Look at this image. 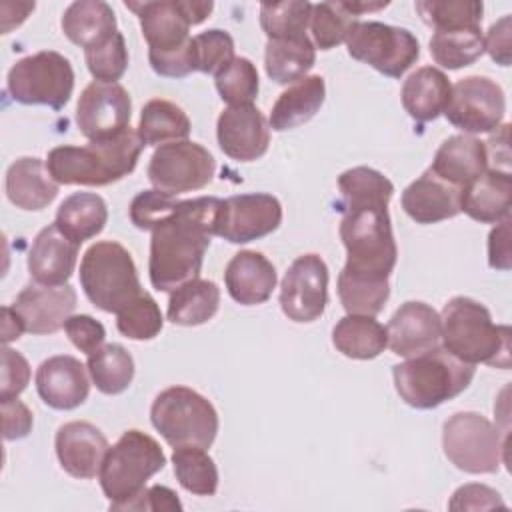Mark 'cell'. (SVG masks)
I'll return each mask as SVG.
<instances>
[{
  "instance_id": "d4e9b609",
  "label": "cell",
  "mask_w": 512,
  "mask_h": 512,
  "mask_svg": "<svg viewBox=\"0 0 512 512\" xmlns=\"http://www.w3.org/2000/svg\"><path fill=\"white\" fill-rule=\"evenodd\" d=\"M276 280L274 264L254 250H240L224 270L226 290L242 306L264 304L272 296Z\"/></svg>"
},
{
  "instance_id": "bcb514c9",
  "label": "cell",
  "mask_w": 512,
  "mask_h": 512,
  "mask_svg": "<svg viewBox=\"0 0 512 512\" xmlns=\"http://www.w3.org/2000/svg\"><path fill=\"white\" fill-rule=\"evenodd\" d=\"M258 70L242 56H236L224 70L216 74V90L224 102L230 106L252 104L258 96Z\"/></svg>"
},
{
  "instance_id": "44dd1931",
  "label": "cell",
  "mask_w": 512,
  "mask_h": 512,
  "mask_svg": "<svg viewBox=\"0 0 512 512\" xmlns=\"http://www.w3.org/2000/svg\"><path fill=\"white\" fill-rule=\"evenodd\" d=\"M36 390L46 406L54 410H74L90 392L86 368L74 356H52L36 370Z\"/></svg>"
},
{
  "instance_id": "6f0895ef",
  "label": "cell",
  "mask_w": 512,
  "mask_h": 512,
  "mask_svg": "<svg viewBox=\"0 0 512 512\" xmlns=\"http://www.w3.org/2000/svg\"><path fill=\"white\" fill-rule=\"evenodd\" d=\"M488 264L496 270L512 268L510 252V216L498 222L488 236Z\"/></svg>"
},
{
  "instance_id": "603a6c76",
  "label": "cell",
  "mask_w": 512,
  "mask_h": 512,
  "mask_svg": "<svg viewBox=\"0 0 512 512\" xmlns=\"http://www.w3.org/2000/svg\"><path fill=\"white\" fill-rule=\"evenodd\" d=\"M460 196V188L438 178L428 168L402 192V208L416 224H436L462 212Z\"/></svg>"
},
{
  "instance_id": "7a4b0ae2",
  "label": "cell",
  "mask_w": 512,
  "mask_h": 512,
  "mask_svg": "<svg viewBox=\"0 0 512 512\" xmlns=\"http://www.w3.org/2000/svg\"><path fill=\"white\" fill-rule=\"evenodd\" d=\"M144 142L130 126L114 138L86 146H56L48 152L46 168L58 184L108 186L128 176L140 158Z\"/></svg>"
},
{
  "instance_id": "8fae6325",
  "label": "cell",
  "mask_w": 512,
  "mask_h": 512,
  "mask_svg": "<svg viewBox=\"0 0 512 512\" xmlns=\"http://www.w3.org/2000/svg\"><path fill=\"white\" fill-rule=\"evenodd\" d=\"M348 54L388 78H400L420 56L416 36L384 22L358 20L346 36Z\"/></svg>"
},
{
  "instance_id": "d6986e66",
  "label": "cell",
  "mask_w": 512,
  "mask_h": 512,
  "mask_svg": "<svg viewBox=\"0 0 512 512\" xmlns=\"http://www.w3.org/2000/svg\"><path fill=\"white\" fill-rule=\"evenodd\" d=\"M12 308L30 334H54L64 328L76 308V290L70 284H28L16 296Z\"/></svg>"
},
{
  "instance_id": "30bf717a",
  "label": "cell",
  "mask_w": 512,
  "mask_h": 512,
  "mask_svg": "<svg viewBox=\"0 0 512 512\" xmlns=\"http://www.w3.org/2000/svg\"><path fill=\"white\" fill-rule=\"evenodd\" d=\"M74 90V70L68 58L54 50H42L20 58L8 72L10 96L26 106L42 104L62 110Z\"/></svg>"
},
{
  "instance_id": "11a10c76",
  "label": "cell",
  "mask_w": 512,
  "mask_h": 512,
  "mask_svg": "<svg viewBox=\"0 0 512 512\" xmlns=\"http://www.w3.org/2000/svg\"><path fill=\"white\" fill-rule=\"evenodd\" d=\"M2 408V430L4 440H20L26 438L32 430V412L18 398L0 402Z\"/></svg>"
},
{
  "instance_id": "2e32d148",
  "label": "cell",
  "mask_w": 512,
  "mask_h": 512,
  "mask_svg": "<svg viewBox=\"0 0 512 512\" xmlns=\"http://www.w3.org/2000/svg\"><path fill=\"white\" fill-rule=\"evenodd\" d=\"M328 304V266L318 254L298 256L280 286V308L294 322H314Z\"/></svg>"
},
{
  "instance_id": "c3c4849f",
  "label": "cell",
  "mask_w": 512,
  "mask_h": 512,
  "mask_svg": "<svg viewBox=\"0 0 512 512\" xmlns=\"http://www.w3.org/2000/svg\"><path fill=\"white\" fill-rule=\"evenodd\" d=\"M86 66L98 82H116L128 68V50L124 36L116 32L106 42L84 50Z\"/></svg>"
},
{
  "instance_id": "ac0fdd59",
  "label": "cell",
  "mask_w": 512,
  "mask_h": 512,
  "mask_svg": "<svg viewBox=\"0 0 512 512\" xmlns=\"http://www.w3.org/2000/svg\"><path fill=\"white\" fill-rule=\"evenodd\" d=\"M220 150L232 160L252 162L266 154L270 144V122L254 104L228 106L216 124Z\"/></svg>"
},
{
  "instance_id": "74e56055",
  "label": "cell",
  "mask_w": 512,
  "mask_h": 512,
  "mask_svg": "<svg viewBox=\"0 0 512 512\" xmlns=\"http://www.w3.org/2000/svg\"><path fill=\"white\" fill-rule=\"evenodd\" d=\"M174 474L180 486L196 496H212L218 490V468L206 448L180 446L172 454Z\"/></svg>"
},
{
  "instance_id": "4316f807",
  "label": "cell",
  "mask_w": 512,
  "mask_h": 512,
  "mask_svg": "<svg viewBox=\"0 0 512 512\" xmlns=\"http://www.w3.org/2000/svg\"><path fill=\"white\" fill-rule=\"evenodd\" d=\"M488 168L486 144L468 134L446 138L434 154L430 170L456 188H464Z\"/></svg>"
},
{
  "instance_id": "836d02e7",
  "label": "cell",
  "mask_w": 512,
  "mask_h": 512,
  "mask_svg": "<svg viewBox=\"0 0 512 512\" xmlns=\"http://www.w3.org/2000/svg\"><path fill=\"white\" fill-rule=\"evenodd\" d=\"M220 306V288L212 280L194 278L174 292L168 300V320L178 326H198L208 322Z\"/></svg>"
},
{
  "instance_id": "7c38bea8",
  "label": "cell",
  "mask_w": 512,
  "mask_h": 512,
  "mask_svg": "<svg viewBox=\"0 0 512 512\" xmlns=\"http://www.w3.org/2000/svg\"><path fill=\"white\" fill-rule=\"evenodd\" d=\"M126 8L140 18L142 34L150 46L148 52H178L190 44L188 30L204 22L214 4L208 0H160V2H126Z\"/></svg>"
},
{
  "instance_id": "d590c367",
  "label": "cell",
  "mask_w": 512,
  "mask_h": 512,
  "mask_svg": "<svg viewBox=\"0 0 512 512\" xmlns=\"http://www.w3.org/2000/svg\"><path fill=\"white\" fill-rule=\"evenodd\" d=\"M190 134V118L170 100H150L144 104L138 124V136L144 146H158L186 140Z\"/></svg>"
},
{
  "instance_id": "f6af8a7d",
  "label": "cell",
  "mask_w": 512,
  "mask_h": 512,
  "mask_svg": "<svg viewBox=\"0 0 512 512\" xmlns=\"http://www.w3.org/2000/svg\"><path fill=\"white\" fill-rule=\"evenodd\" d=\"M162 324L164 318L160 306L148 292L136 296L116 314V326L120 334L130 340H152L160 334Z\"/></svg>"
},
{
  "instance_id": "5b68a950",
  "label": "cell",
  "mask_w": 512,
  "mask_h": 512,
  "mask_svg": "<svg viewBox=\"0 0 512 512\" xmlns=\"http://www.w3.org/2000/svg\"><path fill=\"white\" fill-rule=\"evenodd\" d=\"M474 364H466L444 346H434L392 368L398 396L412 408L430 410L464 392L474 378Z\"/></svg>"
},
{
  "instance_id": "b9f144b4",
  "label": "cell",
  "mask_w": 512,
  "mask_h": 512,
  "mask_svg": "<svg viewBox=\"0 0 512 512\" xmlns=\"http://www.w3.org/2000/svg\"><path fill=\"white\" fill-rule=\"evenodd\" d=\"M338 296L348 314L376 316L390 296V284L388 280H372L340 272Z\"/></svg>"
},
{
  "instance_id": "9c48e42d",
  "label": "cell",
  "mask_w": 512,
  "mask_h": 512,
  "mask_svg": "<svg viewBox=\"0 0 512 512\" xmlns=\"http://www.w3.org/2000/svg\"><path fill=\"white\" fill-rule=\"evenodd\" d=\"M442 446L446 458L468 474H494L506 462L500 430L478 412L450 416L442 428Z\"/></svg>"
},
{
  "instance_id": "f907efd6",
  "label": "cell",
  "mask_w": 512,
  "mask_h": 512,
  "mask_svg": "<svg viewBox=\"0 0 512 512\" xmlns=\"http://www.w3.org/2000/svg\"><path fill=\"white\" fill-rule=\"evenodd\" d=\"M30 382V366H28V360L4 346L2 350V382H0V402H6V400H12V398H18L20 392H24V388L28 386Z\"/></svg>"
},
{
  "instance_id": "7402d4cb",
  "label": "cell",
  "mask_w": 512,
  "mask_h": 512,
  "mask_svg": "<svg viewBox=\"0 0 512 512\" xmlns=\"http://www.w3.org/2000/svg\"><path fill=\"white\" fill-rule=\"evenodd\" d=\"M108 448L106 436L90 422H66L56 432V456L74 478L88 480L100 474Z\"/></svg>"
},
{
  "instance_id": "ab89813d",
  "label": "cell",
  "mask_w": 512,
  "mask_h": 512,
  "mask_svg": "<svg viewBox=\"0 0 512 512\" xmlns=\"http://www.w3.org/2000/svg\"><path fill=\"white\" fill-rule=\"evenodd\" d=\"M414 8L436 32L480 28L484 12L482 2L476 0H418Z\"/></svg>"
},
{
  "instance_id": "680465c9",
  "label": "cell",
  "mask_w": 512,
  "mask_h": 512,
  "mask_svg": "<svg viewBox=\"0 0 512 512\" xmlns=\"http://www.w3.org/2000/svg\"><path fill=\"white\" fill-rule=\"evenodd\" d=\"M24 330H26L24 322L20 320L16 310L12 306H4L2 308V340H4V344L18 340Z\"/></svg>"
},
{
  "instance_id": "f546056e",
  "label": "cell",
  "mask_w": 512,
  "mask_h": 512,
  "mask_svg": "<svg viewBox=\"0 0 512 512\" xmlns=\"http://www.w3.org/2000/svg\"><path fill=\"white\" fill-rule=\"evenodd\" d=\"M326 98L324 78L304 76L292 86H288L272 106L270 112V128L276 132L292 130L316 116Z\"/></svg>"
},
{
  "instance_id": "52a82bcc",
  "label": "cell",
  "mask_w": 512,
  "mask_h": 512,
  "mask_svg": "<svg viewBox=\"0 0 512 512\" xmlns=\"http://www.w3.org/2000/svg\"><path fill=\"white\" fill-rule=\"evenodd\" d=\"M80 286L96 308L114 314L144 292L130 252L112 240L96 242L84 252Z\"/></svg>"
},
{
  "instance_id": "484cf974",
  "label": "cell",
  "mask_w": 512,
  "mask_h": 512,
  "mask_svg": "<svg viewBox=\"0 0 512 512\" xmlns=\"http://www.w3.org/2000/svg\"><path fill=\"white\" fill-rule=\"evenodd\" d=\"M512 176L504 170L486 168L462 188L460 210L482 224H498L510 216Z\"/></svg>"
},
{
  "instance_id": "e575fe53",
  "label": "cell",
  "mask_w": 512,
  "mask_h": 512,
  "mask_svg": "<svg viewBox=\"0 0 512 512\" xmlns=\"http://www.w3.org/2000/svg\"><path fill=\"white\" fill-rule=\"evenodd\" d=\"M316 62V48L308 36L268 40L264 66L270 80L276 84H294L306 76Z\"/></svg>"
},
{
  "instance_id": "4fadbf2b",
  "label": "cell",
  "mask_w": 512,
  "mask_h": 512,
  "mask_svg": "<svg viewBox=\"0 0 512 512\" xmlns=\"http://www.w3.org/2000/svg\"><path fill=\"white\" fill-rule=\"evenodd\" d=\"M214 174V156L192 140L158 146L148 164V180L152 186L174 196L208 186Z\"/></svg>"
},
{
  "instance_id": "1f68e13d",
  "label": "cell",
  "mask_w": 512,
  "mask_h": 512,
  "mask_svg": "<svg viewBox=\"0 0 512 512\" xmlns=\"http://www.w3.org/2000/svg\"><path fill=\"white\" fill-rule=\"evenodd\" d=\"M108 220L106 202L92 192L70 194L56 212L54 224L76 244L100 234Z\"/></svg>"
},
{
  "instance_id": "6da1fadb",
  "label": "cell",
  "mask_w": 512,
  "mask_h": 512,
  "mask_svg": "<svg viewBox=\"0 0 512 512\" xmlns=\"http://www.w3.org/2000/svg\"><path fill=\"white\" fill-rule=\"evenodd\" d=\"M220 206L216 196L178 200L172 214L152 230L148 274L156 290L174 292L198 278Z\"/></svg>"
},
{
  "instance_id": "7bdbcfd3",
  "label": "cell",
  "mask_w": 512,
  "mask_h": 512,
  "mask_svg": "<svg viewBox=\"0 0 512 512\" xmlns=\"http://www.w3.org/2000/svg\"><path fill=\"white\" fill-rule=\"evenodd\" d=\"M358 20H360V16L352 14L344 2L312 4L310 30H312L314 46L320 50H330V48L346 42L350 28Z\"/></svg>"
},
{
  "instance_id": "ee69618b",
  "label": "cell",
  "mask_w": 512,
  "mask_h": 512,
  "mask_svg": "<svg viewBox=\"0 0 512 512\" xmlns=\"http://www.w3.org/2000/svg\"><path fill=\"white\" fill-rule=\"evenodd\" d=\"M338 188L342 194V204H388L394 194V184L382 172L368 166H356L342 172L338 176Z\"/></svg>"
},
{
  "instance_id": "7dc6e473",
  "label": "cell",
  "mask_w": 512,
  "mask_h": 512,
  "mask_svg": "<svg viewBox=\"0 0 512 512\" xmlns=\"http://www.w3.org/2000/svg\"><path fill=\"white\" fill-rule=\"evenodd\" d=\"M192 50H194L196 70L204 74H214V76L236 58L232 36L220 28H212L196 34L192 38Z\"/></svg>"
},
{
  "instance_id": "f5cc1de1",
  "label": "cell",
  "mask_w": 512,
  "mask_h": 512,
  "mask_svg": "<svg viewBox=\"0 0 512 512\" xmlns=\"http://www.w3.org/2000/svg\"><path fill=\"white\" fill-rule=\"evenodd\" d=\"M504 508L500 494L484 484H464L448 502L450 510H488V508Z\"/></svg>"
},
{
  "instance_id": "cb8c5ba5",
  "label": "cell",
  "mask_w": 512,
  "mask_h": 512,
  "mask_svg": "<svg viewBox=\"0 0 512 512\" xmlns=\"http://www.w3.org/2000/svg\"><path fill=\"white\" fill-rule=\"evenodd\" d=\"M78 246L56 224L38 232L28 252V272L38 284H66L78 260Z\"/></svg>"
},
{
  "instance_id": "8992f818",
  "label": "cell",
  "mask_w": 512,
  "mask_h": 512,
  "mask_svg": "<svg viewBox=\"0 0 512 512\" xmlns=\"http://www.w3.org/2000/svg\"><path fill=\"white\" fill-rule=\"evenodd\" d=\"M164 464L166 456L152 436L140 430H126L108 448L98 474L102 492L110 500V510H118L124 502L138 496Z\"/></svg>"
},
{
  "instance_id": "ffe728a7",
  "label": "cell",
  "mask_w": 512,
  "mask_h": 512,
  "mask_svg": "<svg viewBox=\"0 0 512 512\" xmlns=\"http://www.w3.org/2000/svg\"><path fill=\"white\" fill-rule=\"evenodd\" d=\"M388 346L402 358L418 356L438 346L442 320L438 312L424 302H404L386 326Z\"/></svg>"
},
{
  "instance_id": "277c9868",
  "label": "cell",
  "mask_w": 512,
  "mask_h": 512,
  "mask_svg": "<svg viewBox=\"0 0 512 512\" xmlns=\"http://www.w3.org/2000/svg\"><path fill=\"white\" fill-rule=\"evenodd\" d=\"M444 348L466 364L510 368V328L492 322L488 308L468 296H454L442 310Z\"/></svg>"
},
{
  "instance_id": "f1b7e54d",
  "label": "cell",
  "mask_w": 512,
  "mask_h": 512,
  "mask_svg": "<svg viewBox=\"0 0 512 512\" xmlns=\"http://www.w3.org/2000/svg\"><path fill=\"white\" fill-rule=\"evenodd\" d=\"M450 88L452 84L442 70L422 66L404 80L400 92L402 106L416 122L436 120L446 108Z\"/></svg>"
},
{
  "instance_id": "681fc988",
  "label": "cell",
  "mask_w": 512,
  "mask_h": 512,
  "mask_svg": "<svg viewBox=\"0 0 512 512\" xmlns=\"http://www.w3.org/2000/svg\"><path fill=\"white\" fill-rule=\"evenodd\" d=\"M176 202L178 198L174 194L156 188L144 190L138 196H134L130 204V220L136 228L152 232L160 222H164L172 214Z\"/></svg>"
},
{
  "instance_id": "9a60e30c",
  "label": "cell",
  "mask_w": 512,
  "mask_h": 512,
  "mask_svg": "<svg viewBox=\"0 0 512 512\" xmlns=\"http://www.w3.org/2000/svg\"><path fill=\"white\" fill-rule=\"evenodd\" d=\"M282 222V206L276 196L266 192L236 194L222 200L216 218V236L246 244L272 234Z\"/></svg>"
},
{
  "instance_id": "5bb4252c",
  "label": "cell",
  "mask_w": 512,
  "mask_h": 512,
  "mask_svg": "<svg viewBox=\"0 0 512 512\" xmlns=\"http://www.w3.org/2000/svg\"><path fill=\"white\" fill-rule=\"evenodd\" d=\"M504 112V90L494 80L488 76H466L450 88L442 114L464 134H480L500 128Z\"/></svg>"
},
{
  "instance_id": "4dcf8cb0",
  "label": "cell",
  "mask_w": 512,
  "mask_h": 512,
  "mask_svg": "<svg viewBox=\"0 0 512 512\" xmlns=\"http://www.w3.org/2000/svg\"><path fill=\"white\" fill-rule=\"evenodd\" d=\"M62 32L70 42L88 50L118 32L116 14L104 0H78L64 10Z\"/></svg>"
},
{
  "instance_id": "e0dca14e",
  "label": "cell",
  "mask_w": 512,
  "mask_h": 512,
  "mask_svg": "<svg viewBox=\"0 0 512 512\" xmlns=\"http://www.w3.org/2000/svg\"><path fill=\"white\" fill-rule=\"evenodd\" d=\"M132 116V100L118 82H90L76 106V124L90 140H108L128 128Z\"/></svg>"
},
{
  "instance_id": "9f6ffc18",
  "label": "cell",
  "mask_w": 512,
  "mask_h": 512,
  "mask_svg": "<svg viewBox=\"0 0 512 512\" xmlns=\"http://www.w3.org/2000/svg\"><path fill=\"white\" fill-rule=\"evenodd\" d=\"M512 18L510 14L502 16L498 22H494L484 38V50L492 56V60L500 66H510V34H512Z\"/></svg>"
},
{
  "instance_id": "60d3db41",
  "label": "cell",
  "mask_w": 512,
  "mask_h": 512,
  "mask_svg": "<svg viewBox=\"0 0 512 512\" xmlns=\"http://www.w3.org/2000/svg\"><path fill=\"white\" fill-rule=\"evenodd\" d=\"M312 4L306 0H284L260 4V26L268 40L306 36Z\"/></svg>"
},
{
  "instance_id": "db71d44e",
  "label": "cell",
  "mask_w": 512,
  "mask_h": 512,
  "mask_svg": "<svg viewBox=\"0 0 512 512\" xmlns=\"http://www.w3.org/2000/svg\"><path fill=\"white\" fill-rule=\"evenodd\" d=\"M118 510H152V512L182 510V504L174 490L156 484L152 488H144L138 496L124 502Z\"/></svg>"
},
{
  "instance_id": "3957f363",
  "label": "cell",
  "mask_w": 512,
  "mask_h": 512,
  "mask_svg": "<svg viewBox=\"0 0 512 512\" xmlns=\"http://www.w3.org/2000/svg\"><path fill=\"white\" fill-rule=\"evenodd\" d=\"M340 210V238L348 254L342 272L360 278L388 280L398 258L388 204H340Z\"/></svg>"
},
{
  "instance_id": "d6a6232c",
  "label": "cell",
  "mask_w": 512,
  "mask_h": 512,
  "mask_svg": "<svg viewBox=\"0 0 512 512\" xmlns=\"http://www.w3.org/2000/svg\"><path fill=\"white\" fill-rule=\"evenodd\" d=\"M332 344L338 352L356 360H372L388 346L386 328L374 316L348 314L332 330Z\"/></svg>"
},
{
  "instance_id": "83f0119b",
  "label": "cell",
  "mask_w": 512,
  "mask_h": 512,
  "mask_svg": "<svg viewBox=\"0 0 512 512\" xmlns=\"http://www.w3.org/2000/svg\"><path fill=\"white\" fill-rule=\"evenodd\" d=\"M58 194V182L46 164L36 156H24L10 164L6 172V196L22 210H42Z\"/></svg>"
},
{
  "instance_id": "8d00e7d4",
  "label": "cell",
  "mask_w": 512,
  "mask_h": 512,
  "mask_svg": "<svg viewBox=\"0 0 512 512\" xmlns=\"http://www.w3.org/2000/svg\"><path fill=\"white\" fill-rule=\"evenodd\" d=\"M86 368L96 388L108 396L124 392L134 378V360L120 344H104L88 354Z\"/></svg>"
},
{
  "instance_id": "ba28073f",
  "label": "cell",
  "mask_w": 512,
  "mask_h": 512,
  "mask_svg": "<svg viewBox=\"0 0 512 512\" xmlns=\"http://www.w3.org/2000/svg\"><path fill=\"white\" fill-rule=\"evenodd\" d=\"M150 420L172 448H210L218 434V412L188 386L162 390L152 402Z\"/></svg>"
},
{
  "instance_id": "816d5d0a",
  "label": "cell",
  "mask_w": 512,
  "mask_h": 512,
  "mask_svg": "<svg viewBox=\"0 0 512 512\" xmlns=\"http://www.w3.org/2000/svg\"><path fill=\"white\" fill-rule=\"evenodd\" d=\"M64 330H66L70 342L84 354L96 352L104 344V338H106L104 326L88 314L70 316L64 324Z\"/></svg>"
},
{
  "instance_id": "f35d334b",
  "label": "cell",
  "mask_w": 512,
  "mask_h": 512,
  "mask_svg": "<svg viewBox=\"0 0 512 512\" xmlns=\"http://www.w3.org/2000/svg\"><path fill=\"white\" fill-rule=\"evenodd\" d=\"M430 54L436 64L458 70L474 64L484 54V36L480 28L434 32L430 38Z\"/></svg>"
}]
</instances>
